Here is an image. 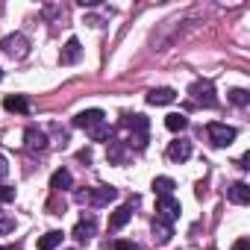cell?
Returning a JSON list of instances; mask_svg holds the SVG:
<instances>
[{"mask_svg":"<svg viewBox=\"0 0 250 250\" xmlns=\"http://www.w3.org/2000/svg\"><path fill=\"white\" fill-rule=\"evenodd\" d=\"M3 106H6V112H27V109H30V103H27L24 94H9V97L3 100Z\"/></svg>","mask_w":250,"mask_h":250,"instance_id":"cell-20","label":"cell"},{"mask_svg":"<svg viewBox=\"0 0 250 250\" xmlns=\"http://www.w3.org/2000/svg\"><path fill=\"white\" fill-rule=\"evenodd\" d=\"M150 188H153V194H156V197H171V194H174V188H177V183H174L171 177H156Z\"/></svg>","mask_w":250,"mask_h":250,"instance_id":"cell-16","label":"cell"},{"mask_svg":"<svg viewBox=\"0 0 250 250\" xmlns=\"http://www.w3.org/2000/svg\"><path fill=\"white\" fill-rule=\"evenodd\" d=\"M0 250H12V247H0Z\"/></svg>","mask_w":250,"mask_h":250,"instance_id":"cell-29","label":"cell"},{"mask_svg":"<svg viewBox=\"0 0 250 250\" xmlns=\"http://www.w3.org/2000/svg\"><path fill=\"white\" fill-rule=\"evenodd\" d=\"M127 127H130V145H136L139 150L147 147V133H150V121L145 115H127Z\"/></svg>","mask_w":250,"mask_h":250,"instance_id":"cell-2","label":"cell"},{"mask_svg":"<svg viewBox=\"0 0 250 250\" xmlns=\"http://www.w3.org/2000/svg\"><path fill=\"white\" fill-rule=\"evenodd\" d=\"M180 212H183V206H180V200L171 194V197H156V218L159 221H165V224H174L177 218H180Z\"/></svg>","mask_w":250,"mask_h":250,"instance_id":"cell-6","label":"cell"},{"mask_svg":"<svg viewBox=\"0 0 250 250\" xmlns=\"http://www.w3.org/2000/svg\"><path fill=\"white\" fill-rule=\"evenodd\" d=\"M168 159L171 162H186L188 156H191V142H186V139H177V142H171L168 145Z\"/></svg>","mask_w":250,"mask_h":250,"instance_id":"cell-11","label":"cell"},{"mask_svg":"<svg viewBox=\"0 0 250 250\" xmlns=\"http://www.w3.org/2000/svg\"><path fill=\"white\" fill-rule=\"evenodd\" d=\"M77 197H80V200H88L91 206H106V203H112V200L118 197V188H112V186H97V188L80 191Z\"/></svg>","mask_w":250,"mask_h":250,"instance_id":"cell-5","label":"cell"},{"mask_svg":"<svg viewBox=\"0 0 250 250\" xmlns=\"http://www.w3.org/2000/svg\"><path fill=\"white\" fill-rule=\"evenodd\" d=\"M106 124V115L100 112V109H85V112H80L77 118H74V127H80V130H85V133H94L97 127H103Z\"/></svg>","mask_w":250,"mask_h":250,"instance_id":"cell-7","label":"cell"},{"mask_svg":"<svg viewBox=\"0 0 250 250\" xmlns=\"http://www.w3.org/2000/svg\"><path fill=\"white\" fill-rule=\"evenodd\" d=\"M165 127H168L171 133H183V130L188 127V118H186L183 112H171V115L165 118Z\"/></svg>","mask_w":250,"mask_h":250,"instance_id":"cell-19","label":"cell"},{"mask_svg":"<svg viewBox=\"0 0 250 250\" xmlns=\"http://www.w3.org/2000/svg\"><path fill=\"white\" fill-rule=\"evenodd\" d=\"M171 235H174V229H171V224H165V221H153V241L156 244H168L171 241Z\"/></svg>","mask_w":250,"mask_h":250,"instance_id":"cell-18","label":"cell"},{"mask_svg":"<svg viewBox=\"0 0 250 250\" xmlns=\"http://www.w3.org/2000/svg\"><path fill=\"white\" fill-rule=\"evenodd\" d=\"M80 56H83V44H80V39H68V44H65L62 53H59V62H62V65H77Z\"/></svg>","mask_w":250,"mask_h":250,"instance_id":"cell-10","label":"cell"},{"mask_svg":"<svg viewBox=\"0 0 250 250\" xmlns=\"http://www.w3.org/2000/svg\"><path fill=\"white\" fill-rule=\"evenodd\" d=\"M174 100H177V91L168 88V85H159V88H150V91H147V103H150V106H168V103H174Z\"/></svg>","mask_w":250,"mask_h":250,"instance_id":"cell-9","label":"cell"},{"mask_svg":"<svg viewBox=\"0 0 250 250\" xmlns=\"http://www.w3.org/2000/svg\"><path fill=\"white\" fill-rule=\"evenodd\" d=\"M12 227H15V221H12V218H0V235H6Z\"/></svg>","mask_w":250,"mask_h":250,"instance_id":"cell-25","label":"cell"},{"mask_svg":"<svg viewBox=\"0 0 250 250\" xmlns=\"http://www.w3.org/2000/svg\"><path fill=\"white\" fill-rule=\"evenodd\" d=\"M130 218H133V206H130V203H127V206H118V209L112 212V218H109V227H112V229H121V227L130 224Z\"/></svg>","mask_w":250,"mask_h":250,"instance_id":"cell-13","label":"cell"},{"mask_svg":"<svg viewBox=\"0 0 250 250\" xmlns=\"http://www.w3.org/2000/svg\"><path fill=\"white\" fill-rule=\"evenodd\" d=\"M12 200H15V188L0 183V203H12Z\"/></svg>","mask_w":250,"mask_h":250,"instance_id":"cell-23","label":"cell"},{"mask_svg":"<svg viewBox=\"0 0 250 250\" xmlns=\"http://www.w3.org/2000/svg\"><path fill=\"white\" fill-rule=\"evenodd\" d=\"M227 197H229V203L244 206V203H250V186H247V183H232V186L227 188Z\"/></svg>","mask_w":250,"mask_h":250,"instance_id":"cell-12","label":"cell"},{"mask_svg":"<svg viewBox=\"0 0 250 250\" xmlns=\"http://www.w3.org/2000/svg\"><path fill=\"white\" fill-rule=\"evenodd\" d=\"M62 238H65L62 229H50V232H44V235L39 238V250H56V247L62 244Z\"/></svg>","mask_w":250,"mask_h":250,"instance_id":"cell-17","label":"cell"},{"mask_svg":"<svg viewBox=\"0 0 250 250\" xmlns=\"http://www.w3.org/2000/svg\"><path fill=\"white\" fill-rule=\"evenodd\" d=\"M232 250H250V241L247 238H235L232 241Z\"/></svg>","mask_w":250,"mask_h":250,"instance_id":"cell-26","label":"cell"},{"mask_svg":"<svg viewBox=\"0 0 250 250\" xmlns=\"http://www.w3.org/2000/svg\"><path fill=\"white\" fill-rule=\"evenodd\" d=\"M71 186H74V177H71L68 168L53 171V177H50V188H53V191H65V188H71Z\"/></svg>","mask_w":250,"mask_h":250,"instance_id":"cell-15","label":"cell"},{"mask_svg":"<svg viewBox=\"0 0 250 250\" xmlns=\"http://www.w3.org/2000/svg\"><path fill=\"white\" fill-rule=\"evenodd\" d=\"M206 136H209L212 147H229V145L235 142L238 130H235V127H227V124H221V121H212L209 127H206Z\"/></svg>","mask_w":250,"mask_h":250,"instance_id":"cell-3","label":"cell"},{"mask_svg":"<svg viewBox=\"0 0 250 250\" xmlns=\"http://www.w3.org/2000/svg\"><path fill=\"white\" fill-rule=\"evenodd\" d=\"M6 171H9V165H6V159L0 156V177H6Z\"/></svg>","mask_w":250,"mask_h":250,"instance_id":"cell-28","label":"cell"},{"mask_svg":"<svg viewBox=\"0 0 250 250\" xmlns=\"http://www.w3.org/2000/svg\"><path fill=\"white\" fill-rule=\"evenodd\" d=\"M115 250H139V244H136V241H127V238H121V241H115Z\"/></svg>","mask_w":250,"mask_h":250,"instance_id":"cell-24","label":"cell"},{"mask_svg":"<svg viewBox=\"0 0 250 250\" xmlns=\"http://www.w3.org/2000/svg\"><path fill=\"white\" fill-rule=\"evenodd\" d=\"M94 232H97V221H94V215H83V218L77 221V227H74V232H71V235L83 244V241H88Z\"/></svg>","mask_w":250,"mask_h":250,"instance_id":"cell-8","label":"cell"},{"mask_svg":"<svg viewBox=\"0 0 250 250\" xmlns=\"http://www.w3.org/2000/svg\"><path fill=\"white\" fill-rule=\"evenodd\" d=\"M77 159H80V162H85V165H88V162H91V150H80V153H77Z\"/></svg>","mask_w":250,"mask_h":250,"instance_id":"cell-27","label":"cell"},{"mask_svg":"<svg viewBox=\"0 0 250 250\" xmlns=\"http://www.w3.org/2000/svg\"><path fill=\"white\" fill-rule=\"evenodd\" d=\"M0 80H3V71H0Z\"/></svg>","mask_w":250,"mask_h":250,"instance_id":"cell-30","label":"cell"},{"mask_svg":"<svg viewBox=\"0 0 250 250\" xmlns=\"http://www.w3.org/2000/svg\"><path fill=\"white\" fill-rule=\"evenodd\" d=\"M106 156H109V162H118V165H121V162H124V145H121V142H112V147H109Z\"/></svg>","mask_w":250,"mask_h":250,"instance_id":"cell-22","label":"cell"},{"mask_svg":"<svg viewBox=\"0 0 250 250\" xmlns=\"http://www.w3.org/2000/svg\"><path fill=\"white\" fill-rule=\"evenodd\" d=\"M24 142H27L30 150H47V136H44L42 130H36V127H30V130L24 133Z\"/></svg>","mask_w":250,"mask_h":250,"instance_id":"cell-14","label":"cell"},{"mask_svg":"<svg viewBox=\"0 0 250 250\" xmlns=\"http://www.w3.org/2000/svg\"><path fill=\"white\" fill-rule=\"evenodd\" d=\"M0 50H3L6 56H12V59H24L30 53V42H27V36L12 33V36H6L3 42H0Z\"/></svg>","mask_w":250,"mask_h":250,"instance_id":"cell-4","label":"cell"},{"mask_svg":"<svg viewBox=\"0 0 250 250\" xmlns=\"http://www.w3.org/2000/svg\"><path fill=\"white\" fill-rule=\"evenodd\" d=\"M227 97H229V103H235V106H247V103H250V94H247L244 88H232Z\"/></svg>","mask_w":250,"mask_h":250,"instance_id":"cell-21","label":"cell"},{"mask_svg":"<svg viewBox=\"0 0 250 250\" xmlns=\"http://www.w3.org/2000/svg\"><path fill=\"white\" fill-rule=\"evenodd\" d=\"M188 97H191V103H197V106H206V109L218 106L215 85H212L209 80H194V83L188 85Z\"/></svg>","mask_w":250,"mask_h":250,"instance_id":"cell-1","label":"cell"}]
</instances>
